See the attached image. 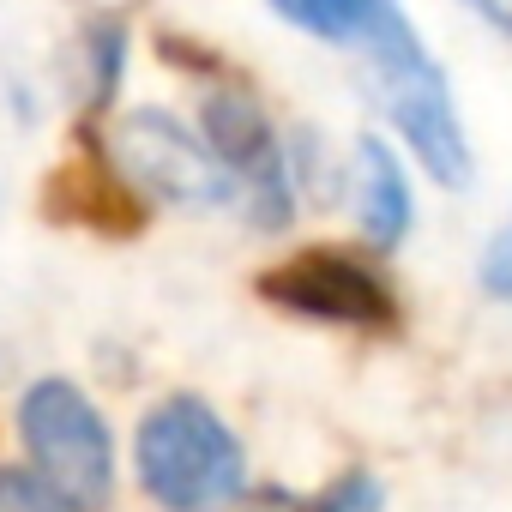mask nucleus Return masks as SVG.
<instances>
[{
  "instance_id": "1",
  "label": "nucleus",
  "mask_w": 512,
  "mask_h": 512,
  "mask_svg": "<svg viewBox=\"0 0 512 512\" xmlns=\"http://www.w3.org/2000/svg\"><path fill=\"white\" fill-rule=\"evenodd\" d=\"M133 470H139V488L163 512H235L247 500L241 440L193 392H175L139 416Z\"/></svg>"
},
{
  "instance_id": "2",
  "label": "nucleus",
  "mask_w": 512,
  "mask_h": 512,
  "mask_svg": "<svg viewBox=\"0 0 512 512\" xmlns=\"http://www.w3.org/2000/svg\"><path fill=\"white\" fill-rule=\"evenodd\" d=\"M19 434L31 452V470L73 506L97 512L115 488V440L103 410L73 380H37L19 398Z\"/></svg>"
},
{
  "instance_id": "3",
  "label": "nucleus",
  "mask_w": 512,
  "mask_h": 512,
  "mask_svg": "<svg viewBox=\"0 0 512 512\" xmlns=\"http://www.w3.org/2000/svg\"><path fill=\"white\" fill-rule=\"evenodd\" d=\"M368 79L380 91V109L404 133V145L422 157V169L446 187H470V139H464V121L452 109L446 73L428 61L422 37H410L386 55H368Z\"/></svg>"
},
{
  "instance_id": "4",
  "label": "nucleus",
  "mask_w": 512,
  "mask_h": 512,
  "mask_svg": "<svg viewBox=\"0 0 512 512\" xmlns=\"http://www.w3.org/2000/svg\"><path fill=\"white\" fill-rule=\"evenodd\" d=\"M115 163H121V175L145 199H163V205H181V211H217V205L235 199L223 163L205 145V133H193L169 109H133V115H121V127H115Z\"/></svg>"
},
{
  "instance_id": "5",
  "label": "nucleus",
  "mask_w": 512,
  "mask_h": 512,
  "mask_svg": "<svg viewBox=\"0 0 512 512\" xmlns=\"http://www.w3.org/2000/svg\"><path fill=\"white\" fill-rule=\"evenodd\" d=\"M205 145L211 157L223 163L235 199L247 205V217L260 229H284L296 217V175H290V157H284V139L278 127L266 121V109L253 103L247 91H211L205 109Z\"/></svg>"
},
{
  "instance_id": "6",
  "label": "nucleus",
  "mask_w": 512,
  "mask_h": 512,
  "mask_svg": "<svg viewBox=\"0 0 512 512\" xmlns=\"http://www.w3.org/2000/svg\"><path fill=\"white\" fill-rule=\"evenodd\" d=\"M260 290H266L278 308L308 314V320H326V326H362V332H374V326H392V314H398V308H392V290H386L362 260L332 253V247L302 253V260L266 272Z\"/></svg>"
},
{
  "instance_id": "7",
  "label": "nucleus",
  "mask_w": 512,
  "mask_h": 512,
  "mask_svg": "<svg viewBox=\"0 0 512 512\" xmlns=\"http://www.w3.org/2000/svg\"><path fill=\"white\" fill-rule=\"evenodd\" d=\"M272 13L320 43H344L362 55H386L416 37L398 0H272Z\"/></svg>"
},
{
  "instance_id": "8",
  "label": "nucleus",
  "mask_w": 512,
  "mask_h": 512,
  "mask_svg": "<svg viewBox=\"0 0 512 512\" xmlns=\"http://www.w3.org/2000/svg\"><path fill=\"white\" fill-rule=\"evenodd\" d=\"M356 217L374 247H398L410 235V181L374 133L356 139Z\"/></svg>"
},
{
  "instance_id": "9",
  "label": "nucleus",
  "mask_w": 512,
  "mask_h": 512,
  "mask_svg": "<svg viewBox=\"0 0 512 512\" xmlns=\"http://www.w3.org/2000/svg\"><path fill=\"white\" fill-rule=\"evenodd\" d=\"M0 512H73L37 470L25 464H0Z\"/></svg>"
},
{
  "instance_id": "10",
  "label": "nucleus",
  "mask_w": 512,
  "mask_h": 512,
  "mask_svg": "<svg viewBox=\"0 0 512 512\" xmlns=\"http://www.w3.org/2000/svg\"><path fill=\"white\" fill-rule=\"evenodd\" d=\"M308 512H386V488L374 470H350L332 488H320V500H308Z\"/></svg>"
},
{
  "instance_id": "11",
  "label": "nucleus",
  "mask_w": 512,
  "mask_h": 512,
  "mask_svg": "<svg viewBox=\"0 0 512 512\" xmlns=\"http://www.w3.org/2000/svg\"><path fill=\"white\" fill-rule=\"evenodd\" d=\"M121 55H127L121 25H97V31H91V103H109V97H115Z\"/></svg>"
},
{
  "instance_id": "12",
  "label": "nucleus",
  "mask_w": 512,
  "mask_h": 512,
  "mask_svg": "<svg viewBox=\"0 0 512 512\" xmlns=\"http://www.w3.org/2000/svg\"><path fill=\"white\" fill-rule=\"evenodd\" d=\"M476 278H482V290L494 296V302H512V223L482 247V266H476Z\"/></svg>"
},
{
  "instance_id": "13",
  "label": "nucleus",
  "mask_w": 512,
  "mask_h": 512,
  "mask_svg": "<svg viewBox=\"0 0 512 512\" xmlns=\"http://www.w3.org/2000/svg\"><path fill=\"white\" fill-rule=\"evenodd\" d=\"M464 7H470V13H482L494 31H506V37H512V0H464Z\"/></svg>"
}]
</instances>
